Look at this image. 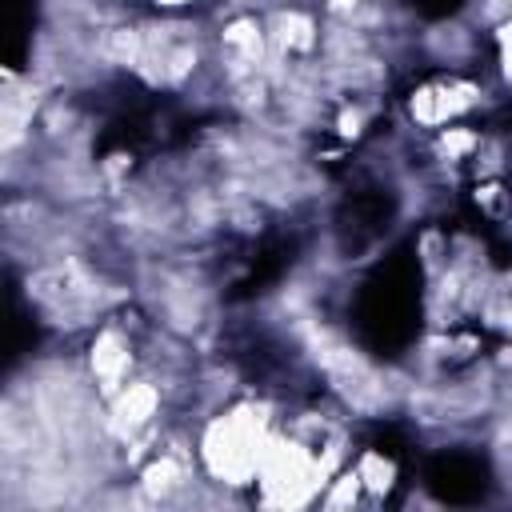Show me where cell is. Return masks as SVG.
Instances as JSON below:
<instances>
[{
  "label": "cell",
  "mask_w": 512,
  "mask_h": 512,
  "mask_svg": "<svg viewBox=\"0 0 512 512\" xmlns=\"http://www.w3.org/2000/svg\"><path fill=\"white\" fill-rule=\"evenodd\" d=\"M264 416L252 408H236L232 416L208 424L204 432V464L224 484H248L260 472L264 452Z\"/></svg>",
  "instance_id": "6da1fadb"
},
{
  "label": "cell",
  "mask_w": 512,
  "mask_h": 512,
  "mask_svg": "<svg viewBox=\"0 0 512 512\" xmlns=\"http://www.w3.org/2000/svg\"><path fill=\"white\" fill-rule=\"evenodd\" d=\"M260 484H264V500L268 504H304L312 496V488L320 484L324 468L288 440H268L260 452Z\"/></svg>",
  "instance_id": "7a4b0ae2"
},
{
  "label": "cell",
  "mask_w": 512,
  "mask_h": 512,
  "mask_svg": "<svg viewBox=\"0 0 512 512\" xmlns=\"http://www.w3.org/2000/svg\"><path fill=\"white\" fill-rule=\"evenodd\" d=\"M472 104V88L468 84H452V88H420L412 96V116L424 124H440L448 116H456L460 108Z\"/></svg>",
  "instance_id": "3957f363"
},
{
  "label": "cell",
  "mask_w": 512,
  "mask_h": 512,
  "mask_svg": "<svg viewBox=\"0 0 512 512\" xmlns=\"http://www.w3.org/2000/svg\"><path fill=\"white\" fill-rule=\"evenodd\" d=\"M152 412H156V388L152 384H132L112 408V428L116 432H136L140 424H148Z\"/></svg>",
  "instance_id": "277c9868"
},
{
  "label": "cell",
  "mask_w": 512,
  "mask_h": 512,
  "mask_svg": "<svg viewBox=\"0 0 512 512\" xmlns=\"http://www.w3.org/2000/svg\"><path fill=\"white\" fill-rule=\"evenodd\" d=\"M92 368L104 380V392H112L116 380H120V372L128 368V344L120 340V332H100L96 336V344H92Z\"/></svg>",
  "instance_id": "5b68a950"
},
{
  "label": "cell",
  "mask_w": 512,
  "mask_h": 512,
  "mask_svg": "<svg viewBox=\"0 0 512 512\" xmlns=\"http://www.w3.org/2000/svg\"><path fill=\"white\" fill-rule=\"evenodd\" d=\"M224 44L236 48V68H256L264 56V36H260L256 20H232L224 28Z\"/></svg>",
  "instance_id": "8992f818"
},
{
  "label": "cell",
  "mask_w": 512,
  "mask_h": 512,
  "mask_svg": "<svg viewBox=\"0 0 512 512\" xmlns=\"http://www.w3.org/2000/svg\"><path fill=\"white\" fill-rule=\"evenodd\" d=\"M32 108H36V92L8 88V96H4V144H8V148L20 140L24 124L32 120Z\"/></svg>",
  "instance_id": "52a82bcc"
},
{
  "label": "cell",
  "mask_w": 512,
  "mask_h": 512,
  "mask_svg": "<svg viewBox=\"0 0 512 512\" xmlns=\"http://www.w3.org/2000/svg\"><path fill=\"white\" fill-rule=\"evenodd\" d=\"M104 56L116 60V64H140L144 56V36L136 28H112L104 36Z\"/></svg>",
  "instance_id": "ba28073f"
},
{
  "label": "cell",
  "mask_w": 512,
  "mask_h": 512,
  "mask_svg": "<svg viewBox=\"0 0 512 512\" xmlns=\"http://www.w3.org/2000/svg\"><path fill=\"white\" fill-rule=\"evenodd\" d=\"M276 36H280V44L284 48H312L316 44V36H312V20L308 16H300V12H284L280 20H276Z\"/></svg>",
  "instance_id": "9c48e42d"
},
{
  "label": "cell",
  "mask_w": 512,
  "mask_h": 512,
  "mask_svg": "<svg viewBox=\"0 0 512 512\" xmlns=\"http://www.w3.org/2000/svg\"><path fill=\"white\" fill-rule=\"evenodd\" d=\"M180 484V464L176 460H156V464H148V472H144V492L148 496H164V492H172Z\"/></svg>",
  "instance_id": "30bf717a"
},
{
  "label": "cell",
  "mask_w": 512,
  "mask_h": 512,
  "mask_svg": "<svg viewBox=\"0 0 512 512\" xmlns=\"http://www.w3.org/2000/svg\"><path fill=\"white\" fill-rule=\"evenodd\" d=\"M360 484H368L372 492H388V484H392V464H388L384 456L368 452V456L360 460Z\"/></svg>",
  "instance_id": "8fae6325"
},
{
  "label": "cell",
  "mask_w": 512,
  "mask_h": 512,
  "mask_svg": "<svg viewBox=\"0 0 512 512\" xmlns=\"http://www.w3.org/2000/svg\"><path fill=\"white\" fill-rule=\"evenodd\" d=\"M356 488H360V472H352V476H340V484H336V492L328 496V504H332V508H340V504H352V500H356Z\"/></svg>",
  "instance_id": "7c38bea8"
},
{
  "label": "cell",
  "mask_w": 512,
  "mask_h": 512,
  "mask_svg": "<svg viewBox=\"0 0 512 512\" xmlns=\"http://www.w3.org/2000/svg\"><path fill=\"white\" fill-rule=\"evenodd\" d=\"M492 320H496V324H512V280L500 288V296H496V304H492Z\"/></svg>",
  "instance_id": "4fadbf2b"
},
{
  "label": "cell",
  "mask_w": 512,
  "mask_h": 512,
  "mask_svg": "<svg viewBox=\"0 0 512 512\" xmlns=\"http://www.w3.org/2000/svg\"><path fill=\"white\" fill-rule=\"evenodd\" d=\"M500 56H504V72L512 76V24L500 28Z\"/></svg>",
  "instance_id": "5bb4252c"
},
{
  "label": "cell",
  "mask_w": 512,
  "mask_h": 512,
  "mask_svg": "<svg viewBox=\"0 0 512 512\" xmlns=\"http://www.w3.org/2000/svg\"><path fill=\"white\" fill-rule=\"evenodd\" d=\"M472 144V136H464V132H448L444 136V152H464Z\"/></svg>",
  "instance_id": "9a60e30c"
},
{
  "label": "cell",
  "mask_w": 512,
  "mask_h": 512,
  "mask_svg": "<svg viewBox=\"0 0 512 512\" xmlns=\"http://www.w3.org/2000/svg\"><path fill=\"white\" fill-rule=\"evenodd\" d=\"M340 132H344V136H356V132H360V112H344V116H340Z\"/></svg>",
  "instance_id": "2e32d148"
},
{
  "label": "cell",
  "mask_w": 512,
  "mask_h": 512,
  "mask_svg": "<svg viewBox=\"0 0 512 512\" xmlns=\"http://www.w3.org/2000/svg\"><path fill=\"white\" fill-rule=\"evenodd\" d=\"M328 4H332V8H336V12H348V8H352V4H356V0H328Z\"/></svg>",
  "instance_id": "e0dca14e"
},
{
  "label": "cell",
  "mask_w": 512,
  "mask_h": 512,
  "mask_svg": "<svg viewBox=\"0 0 512 512\" xmlns=\"http://www.w3.org/2000/svg\"><path fill=\"white\" fill-rule=\"evenodd\" d=\"M160 4H184V0H160Z\"/></svg>",
  "instance_id": "ac0fdd59"
}]
</instances>
